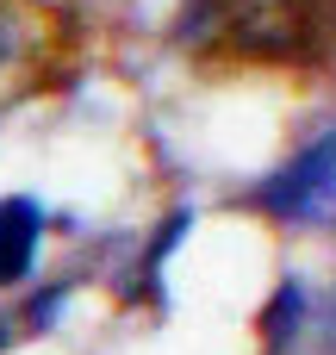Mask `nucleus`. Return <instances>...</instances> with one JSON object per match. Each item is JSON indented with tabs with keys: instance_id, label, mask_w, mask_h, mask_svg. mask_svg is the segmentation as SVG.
<instances>
[{
	"instance_id": "obj_1",
	"label": "nucleus",
	"mask_w": 336,
	"mask_h": 355,
	"mask_svg": "<svg viewBox=\"0 0 336 355\" xmlns=\"http://www.w3.org/2000/svg\"><path fill=\"white\" fill-rule=\"evenodd\" d=\"M330 0H187L181 37L237 44L249 56H293L324 31Z\"/></svg>"
},
{
	"instance_id": "obj_7",
	"label": "nucleus",
	"mask_w": 336,
	"mask_h": 355,
	"mask_svg": "<svg viewBox=\"0 0 336 355\" xmlns=\"http://www.w3.org/2000/svg\"><path fill=\"white\" fill-rule=\"evenodd\" d=\"M0 349H6V324H0Z\"/></svg>"
},
{
	"instance_id": "obj_2",
	"label": "nucleus",
	"mask_w": 336,
	"mask_h": 355,
	"mask_svg": "<svg viewBox=\"0 0 336 355\" xmlns=\"http://www.w3.org/2000/svg\"><path fill=\"white\" fill-rule=\"evenodd\" d=\"M330 200H336V125L318 144H306L281 175H268L262 193H256V206H262L268 218H312V212L330 206Z\"/></svg>"
},
{
	"instance_id": "obj_5",
	"label": "nucleus",
	"mask_w": 336,
	"mask_h": 355,
	"mask_svg": "<svg viewBox=\"0 0 336 355\" xmlns=\"http://www.w3.org/2000/svg\"><path fill=\"white\" fill-rule=\"evenodd\" d=\"M62 293H69V287H50V293H44V300L31 306V331H44V324L56 318V306H62Z\"/></svg>"
},
{
	"instance_id": "obj_4",
	"label": "nucleus",
	"mask_w": 336,
	"mask_h": 355,
	"mask_svg": "<svg viewBox=\"0 0 336 355\" xmlns=\"http://www.w3.org/2000/svg\"><path fill=\"white\" fill-rule=\"evenodd\" d=\"M299 318H306V287L299 281H287L274 300H268V312H262V343L281 355L293 349V331H299Z\"/></svg>"
},
{
	"instance_id": "obj_3",
	"label": "nucleus",
	"mask_w": 336,
	"mask_h": 355,
	"mask_svg": "<svg viewBox=\"0 0 336 355\" xmlns=\"http://www.w3.org/2000/svg\"><path fill=\"white\" fill-rule=\"evenodd\" d=\"M37 237H44V206L31 193H6L0 200V287L25 281V268L37 256Z\"/></svg>"
},
{
	"instance_id": "obj_6",
	"label": "nucleus",
	"mask_w": 336,
	"mask_h": 355,
	"mask_svg": "<svg viewBox=\"0 0 336 355\" xmlns=\"http://www.w3.org/2000/svg\"><path fill=\"white\" fill-rule=\"evenodd\" d=\"M0 62H6V31H0Z\"/></svg>"
}]
</instances>
